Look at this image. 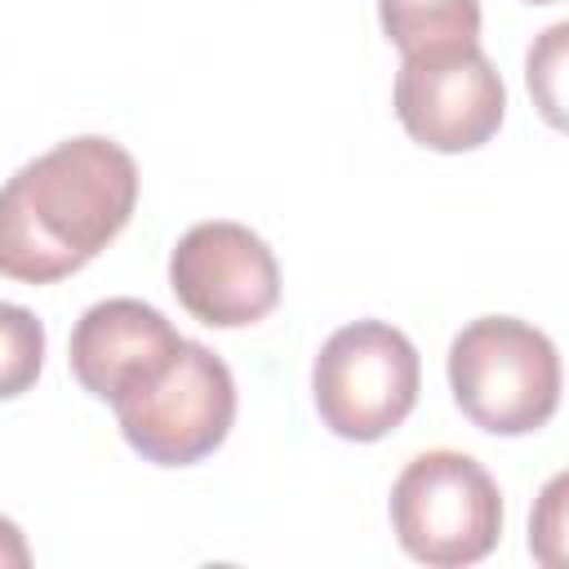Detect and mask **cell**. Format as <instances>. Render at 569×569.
<instances>
[{
    "label": "cell",
    "mask_w": 569,
    "mask_h": 569,
    "mask_svg": "<svg viewBox=\"0 0 569 569\" xmlns=\"http://www.w3.org/2000/svg\"><path fill=\"white\" fill-rule=\"evenodd\" d=\"M138 204L133 156L102 138H67L0 187V276L53 284L107 249Z\"/></svg>",
    "instance_id": "6da1fadb"
},
{
    "label": "cell",
    "mask_w": 569,
    "mask_h": 569,
    "mask_svg": "<svg viewBox=\"0 0 569 569\" xmlns=\"http://www.w3.org/2000/svg\"><path fill=\"white\" fill-rule=\"evenodd\" d=\"M449 387L458 409L493 436H529L560 405L556 342L516 316H480L449 342Z\"/></svg>",
    "instance_id": "7a4b0ae2"
},
{
    "label": "cell",
    "mask_w": 569,
    "mask_h": 569,
    "mask_svg": "<svg viewBox=\"0 0 569 569\" xmlns=\"http://www.w3.org/2000/svg\"><path fill=\"white\" fill-rule=\"evenodd\" d=\"M391 529L431 569L476 565L502 538V493L471 453L427 449L391 485Z\"/></svg>",
    "instance_id": "3957f363"
},
{
    "label": "cell",
    "mask_w": 569,
    "mask_h": 569,
    "mask_svg": "<svg viewBox=\"0 0 569 569\" xmlns=\"http://www.w3.org/2000/svg\"><path fill=\"white\" fill-rule=\"evenodd\" d=\"M422 387L413 342L387 320H356L325 338L311 365L320 422L342 440H382L396 431Z\"/></svg>",
    "instance_id": "277c9868"
},
{
    "label": "cell",
    "mask_w": 569,
    "mask_h": 569,
    "mask_svg": "<svg viewBox=\"0 0 569 569\" xmlns=\"http://www.w3.org/2000/svg\"><path fill=\"white\" fill-rule=\"evenodd\" d=\"M111 409L120 436L147 462L191 467L227 440L236 422V378L218 351L187 338L156 382L111 400Z\"/></svg>",
    "instance_id": "5b68a950"
},
{
    "label": "cell",
    "mask_w": 569,
    "mask_h": 569,
    "mask_svg": "<svg viewBox=\"0 0 569 569\" xmlns=\"http://www.w3.org/2000/svg\"><path fill=\"white\" fill-rule=\"evenodd\" d=\"M396 116L431 151H476L507 116V89L480 44L418 49L396 71Z\"/></svg>",
    "instance_id": "8992f818"
},
{
    "label": "cell",
    "mask_w": 569,
    "mask_h": 569,
    "mask_svg": "<svg viewBox=\"0 0 569 569\" xmlns=\"http://www.w3.org/2000/svg\"><path fill=\"white\" fill-rule=\"evenodd\" d=\"M169 284L178 302L213 329L262 320L280 302V267L267 240L240 222L213 218L182 231L169 253Z\"/></svg>",
    "instance_id": "52a82bcc"
},
{
    "label": "cell",
    "mask_w": 569,
    "mask_h": 569,
    "mask_svg": "<svg viewBox=\"0 0 569 569\" xmlns=\"http://www.w3.org/2000/svg\"><path fill=\"white\" fill-rule=\"evenodd\" d=\"M182 333L142 298L93 302L71 329V373L98 400H120L156 382L182 351Z\"/></svg>",
    "instance_id": "ba28073f"
},
{
    "label": "cell",
    "mask_w": 569,
    "mask_h": 569,
    "mask_svg": "<svg viewBox=\"0 0 569 569\" xmlns=\"http://www.w3.org/2000/svg\"><path fill=\"white\" fill-rule=\"evenodd\" d=\"M378 22L400 53L480 44V0H378Z\"/></svg>",
    "instance_id": "9c48e42d"
},
{
    "label": "cell",
    "mask_w": 569,
    "mask_h": 569,
    "mask_svg": "<svg viewBox=\"0 0 569 569\" xmlns=\"http://www.w3.org/2000/svg\"><path fill=\"white\" fill-rule=\"evenodd\" d=\"M40 365H44V325L18 302H0V400L31 391Z\"/></svg>",
    "instance_id": "30bf717a"
},
{
    "label": "cell",
    "mask_w": 569,
    "mask_h": 569,
    "mask_svg": "<svg viewBox=\"0 0 569 569\" xmlns=\"http://www.w3.org/2000/svg\"><path fill=\"white\" fill-rule=\"evenodd\" d=\"M565 36L569 27L556 22L542 31V40L529 49V89L551 124H560V67H565Z\"/></svg>",
    "instance_id": "8fae6325"
},
{
    "label": "cell",
    "mask_w": 569,
    "mask_h": 569,
    "mask_svg": "<svg viewBox=\"0 0 569 569\" xmlns=\"http://www.w3.org/2000/svg\"><path fill=\"white\" fill-rule=\"evenodd\" d=\"M27 565H31V547H27L22 529L0 516V569H27Z\"/></svg>",
    "instance_id": "7c38bea8"
},
{
    "label": "cell",
    "mask_w": 569,
    "mask_h": 569,
    "mask_svg": "<svg viewBox=\"0 0 569 569\" xmlns=\"http://www.w3.org/2000/svg\"><path fill=\"white\" fill-rule=\"evenodd\" d=\"M525 4H556V0H525Z\"/></svg>",
    "instance_id": "4fadbf2b"
}]
</instances>
